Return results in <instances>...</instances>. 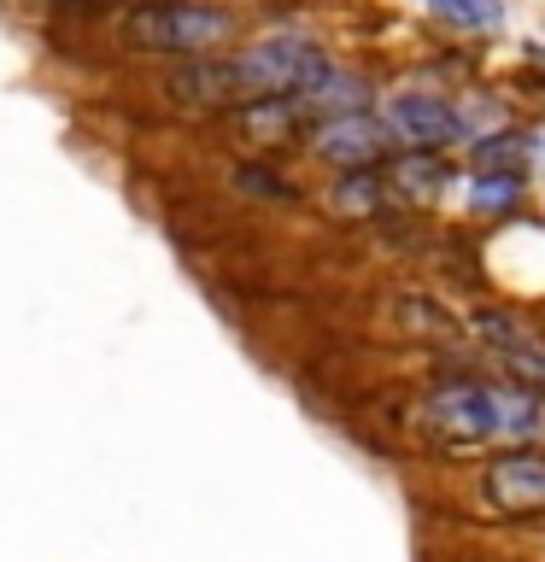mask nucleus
<instances>
[{
  "mask_svg": "<svg viewBox=\"0 0 545 562\" xmlns=\"http://www.w3.org/2000/svg\"><path fill=\"white\" fill-rule=\"evenodd\" d=\"M316 70H323V53L305 35H270V42H253L229 59V82L246 100H293Z\"/></svg>",
  "mask_w": 545,
  "mask_h": 562,
  "instance_id": "f257e3e1",
  "label": "nucleus"
},
{
  "mask_svg": "<svg viewBox=\"0 0 545 562\" xmlns=\"http://www.w3.org/2000/svg\"><path fill=\"white\" fill-rule=\"evenodd\" d=\"M235 35V18L218 7H193V0H170V7H135L123 24V42L141 53H205Z\"/></svg>",
  "mask_w": 545,
  "mask_h": 562,
  "instance_id": "f03ea898",
  "label": "nucleus"
},
{
  "mask_svg": "<svg viewBox=\"0 0 545 562\" xmlns=\"http://www.w3.org/2000/svg\"><path fill=\"white\" fill-rule=\"evenodd\" d=\"M299 105L305 112H316V123H329V117H358L369 112V82L364 77H352V70H316V77L299 88Z\"/></svg>",
  "mask_w": 545,
  "mask_h": 562,
  "instance_id": "6e6552de",
  "label": "nucleus"
},
{
  "mask_svg": "<svg viewBox=\"0 0 545 562\" xmlns=\"http://www.w3.org/2000/svg\"><path fill=\"white\" fill-rule=\"evenodd\" d=\"M516 200H522L516 176H475V188H469V205L475 211H510Z\"/></svg>",
  "mask_w": 545,
  "mask_h": 562,
  "instance_id": "2eb2a0df",
  "label": "nucleus"
},
{
  "mask_svg": "<svg viewBox=\"0 0 545 562\" xmlns=\"http://www.w3.org/2000/svg\"><path fill=\"white\" fill-rule=\"evenodd\" d=\"M381 182H393L404 200H440V193L452 188V170L440 153H399L393 165H387Z\"/></svg>",
  "mask_w": 545,
  "mask_h": 562,
  "instance_id": "1a4fd4ad",
  "label": "nucleus"
},
{
  "mask_svg": "<svg viewBox=\"0 0 545 562\" xmlns=\"http://www.w3.org/2000/svg\"><path fill=\"white\" fill-rule=\"evenodd\" d=\"M235 182L253 188V193H264V200H288V182H281V176H270V170H258V165H241Z\"/></svg>",
  "mask_w": 545,
  "mask_h": 562,
  "instance_id": "dca6fc26",
  "label": "nucleus"
},
{
  "mask_svg": "<svg viewBox=\"0 0 545 562\" xmlns=\"http://www.w3.org/2000/svg\"><path fill=\"white\" fill-rule=\"evenodd\" d=\"M475 334L499 351V358L522 375V386L534 381L545 386V346H540V334H527L516 316H504V311H475Z\"/></svg>",
  "mask_w": 545,
  "mask_h": 562,
  "instance_id": "0eeeda50",
  "label": "nucleus"
},
{
  "mask_svg": "<svg viewBox=\"0 0 545 562\" xmlns=\"http://www.w3.org/2000/svg\"><path fill=\"white\" fill-rule=\"evenodd\" d=\"M135 7H170V0H135Z\"/></svg>",
  "mask_w": 545,
  "mask_h": 562,
  "instance_id": "f3484780",
  "label": "nucleus"
},
{
  "mask_svg": "<svg viewBox=\"0 0 545 562\" xmlns=\"http://www.w3.org/2000/svg\"><path fill=\"white\" fill-rule=\"evenodd\" d=\"M329 205L346 211V217H376V211L387 205V182H381L376 170H341V182H334Z\"/></svg>",
  "mask_w": 545,
  "mask_h": 562,
  "instance_id": "9b49d317",
  "label": "nucleus"
},
{
  "mask_svg": "<svg viewBox=\"0 0 545 562\" xmlns=\"http://www.w3.org/2000/svg\"><path fill=\"white\" fill-rule=\"evenodd\" d=\"M381 123H387V135L404 140V153H440V147H452V140H464L452 100H440V94H399V100H387Z\"/></svg>",
  "mask_w": 545,
  "mask_h": 562,
  "instance_id": "39448f33",
  "label": "nucleus"
},
{
  "mask_svg": "<svg viewBox=\"0 0 545 562\" xmlns=\"http://www.w3.org/2000/svg\"><path fill=\"white\" fill-rule=\"evenodd\" d=\"M170 88H176V100H200V105H218V100H229L235 94V82H229V65H188V70H176L170 77Z\"/></svg>",
  "mask_w": 545,
  "mask_h": 562,
  "instance_id": "ddd939ff",
  "label": "nucleus"
},
{
  "mask_svg": "<svg viewBox=\"0 0 545 562\" xmlns=\"http://www.w3.org/2000/svg\"><path fill=\"white\" fill-rule=\"evenodd\" d=\"M545 434V411L527 386H499V439H534Z\"/></svg>",
  "mask_w": 545,
  "mask_h": 562,
  "instance_id": "f8f14e48",
  "label": "nucleus"
},
{
  "mask_svg": "<svg viewBox=\"0 0 545 562\" xmlns=\"http://www.w3.org/2000/svg\"><path fill=\"white\" fill-rule=\"evenodd\" d=\"M527 165H534V140H522V135H487V140H475V176H527Z\"/></svg>",
  "mask_w": 545,
  "mask_h": 562,
  "instance_id": "9d476101",
  "label": "nucleus"
},
{
  "mask_svg": "<svg viewBox=\"0 0 545 562\" xmlns=\"http://www.w3.org/2000/svg\"><path fill=\"white\" fill-rule=\"evenodd\" d=\"M434 12L457 30H499L504 24V7L499 0H434Z\"/></svg>",
  "mask_w": 545,
  "mask_h": 562,
  "instance_id": "4468645a",
  "label": "nucleus"
},
{
  "mask_svg": "<svg viewBox=\"0 0 545 562\" xmlns=\"http://www.w3.org/2000/svg\"><path fill=\"white\" fill-rule=\"evenodd\" d=\"M481 492L499 516H540L545 509V457L540 451H504L499 463H487Z\"/></svg>",
  "mask_w": 545,
  "mask_h": 562,
  "instance_id": "423d86ee",
  "label": "nucleus"
},
{
  "mask_svg": "<svg viewBox=\"0 0 545 562\" xmlns=\"http://www.w3.org/2000/svg\"><path fill=\"white\" fill-rule=\"evenodd\" d=\"M429 7H434V0H429Z\"/></svg>",
  "mask_w": 545,
  "mask_h": 562,
  "instance_id": "a211bd4d",
  "label": "nucleus"
},
{
  "mask_svg": "<svg viewBox=\"0 0 545 562\" xmlns=\"http://www.w3.org/2000/svg\"><path fill=\"white\" fill-rule=\"evenodd\" d=\"M387 147H393V135H387V123L381 117H329V123H316L311 130V153L316 158H329V165H341V170H376Z\"/></svg>",
  "mask_w": 545,
  "mask_h": 562,
  "instance_id": "20e7f679",
  "label": "nucleus"
},
{
  "mask_svg": "<svg viewBox=\"0 0 545 562\" xmlns=\"http://www.w3.org/2000/svg\"><path fill=\"white\" fill-rule=\"evenodd\" d=\"M429 428L446 434V439H499V386H481V381H446L429 393Z\"/></svg>",
  "mask_w": 545,
  "mask_h": 562,
  "instance_id": "7ed1b4c3",
  "label": "nucleus"
}]
</instances>
